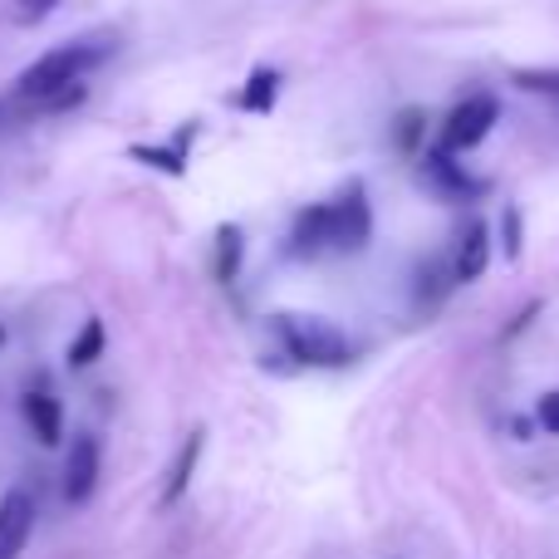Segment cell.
<instances>
[{
  "mask_svg": "<svg viewBox=\"0 0 559 559\" xmlns=\"http://www.w3.org/2000/svg\"><path fill=\"white\" fill-rule=\"evenodd\" d=\"M108 55H114V45H98V39H74V45L49 49V55H39L35 64L15 79V98L20 104H45L59 88L84 84L88 69H98Z\"/></svg>",
  "mask_w": 559,
  "mask_h": 559,
  "instance_id": "1",
  "label": "cell"
},
{
  "mask_svg": "<svg viewBox=\"0 0 559 559\" xmlns=\"http://www.w3.org/2000/svg\"><path fill=\"white\" fill-rule=\"evenodd\" d=\"M271 329H275L280 344H285V354L299 358V364H309V368L348 364V338H344V329L329 324V319H319V314H271Z\"/></svg>",
  "mask_w": 559,
  "mask_h": 559,
  "instance_id": "2",
  "label": "cell"
},
{
  "mask_svg": "<svg viewBox=\"0 0 559 559\" xmlns=\"http://www.w3.org/2000/svg\"><path fill=\"white\" fill-rule=\"evenodd\" d=\"M373 236V212H368L364 187H348L338 202H324V241L329 251H364Z\"/></svg>",
  "mask_w": 559,
  "mask_h": 559,
  "instance_id": "3",
  "label": "cell"
},
{
  "mask_svg": "<svg viewBox=\"0 0 559 559\" xmlns=\"http://www.w3.org/2000/svg\"><path fill=\"white\" fill-rule=\"evenodd\" d=\"M496 118H501V104H496L491 94L462 98V104L447 114V123H442V147L447 153H472V147L486 143V133L496 128Z\"/></svg>",
  "mask_w": 559,
  "mask_h": 559,
  "instance_id": "4",
  "label": "cell"
},
{
  "mask_svg": "<svg viewBox=\"0 0 559 559\" xmlns=\"http://www.w3.org/2000/svg\"><path fill=\"white\" fill-rule=\"evenodd\" d=\"M98 491V442L94 437H74L64 462V501L69 506H88Z\"/></svg>",
  "mask_w": 559,
  "mask_h": 559,
  "instance_id": "5",
  "label": "cell"
},
{
  "mask_svg": "<svg viewBox=\"0 0 559 559\" xmlns=\"http://www.w3.org/2000/svg\"><path fill=\"white\" fill-rule=\"evenodd\" d=\"M35 531V501L25 491H5L0 501V559H20Z\"/></svg>",
  "mask_w": 559,
  "mask_h": 559,
  "instance_id": "6",
  "label": "cell"
},
{
  "mask_svg": "<svg viewBox=\"0 0 559 559\" xmlns=\"http://www.w3.org/2000/svg\"><path fill=\"white\" fill-rule=\"evenodd\" d=\"M486 265H491V226L466 222L462 241H456V255H452V280L456 285H472V280L486 275Z\"/></svg>",
  "mask_w": 559,
  "mask_h": 559,
  "instance_id": "7",
  "label": "cell"
},
{
  "mask_svg": "<svg viewBox=\"0 0 559 559\" xmlns=\"http://www.w3.org/2000/svg\"><path fill=\"white\" fill-rule=\"evenodd\" d=\"M20 413H25L29 432H35L39 447H59V437H64V413H59V397H49L45 388H29L25 397H20Z\"/></svg>",
  "mask_w": 559,
  "mask_h": 559,
  "instance_id": "8",
  "label": "cell"
},
{
  "mask_svg": "<svg viewBox=\"0 0 559 559\" xmlns=\"http://www.w3.org/2000/svg\"><path fill=\"white\" fill-rule=\"evenodd\" d=\"M319 251H329V241H324V202L305 206V212L295 216V226H289V246H285V255H299V261H309V255H319Z\"/></svg>",
  "mask_w": 559,
  "mask_h": 559,
  "instance_id": "9",
  "label": "cell"
},
{
  "mask_svg": "<svg viewBox=\"0 0 559 559\" xmlns=\"http://www.w3.org/2000/svg\"><path fill=\"white\" fill-rule=\"evenodd\" d=\"M202 427H197L192 437H187L182 442V452H177V462H173V472H167V486H163V496H157V506H177V496L187 491V486H192V472H197V456H202Z\"/></svg>",
  "mask_w": 559,
  "mask_h": 559,
  "instance_id": "10",
  "label": "cell"
},
{
  "mask_svg": "<svg viewBox=\"0 0 559 559\" xmlns=\"http://www.w3.org/2000/svg\"><path fill=\"white\" fill-rule=\"evenodd\" d=\"M241 255H246L241 226L236 222L216 226V285H236V275H241Z\"/></svg>",
  "mask_w": 559,
  "mask_h": 559,
  "instance_id": "11",
  "label": "cell"
},
{
  "mask_svg": "<svg viewBox=\"0 0 559 559\" xmlns=\"http://www.w3.org/2000/svg\"><path fill=\"white\" fill-rule=\"evenodd\" d=\"M187 138H192V128L182 133V143H167V147H147V143H133L128 147V157L133 163H147V167H163V173H173V177H182L187 173Z\"/></svg>",
  "mask_w": 559,
  "mask_h": 559,
  "instance_id": "12",
  "label": "cell"
},
{
  "mask_svg": "<svg viewBox=\"0 0 559 559\" xmlns=\"http://www.w3.org/2000/svg\"><path fill=\"white\" fill-rule=\"evenodd\" d=\"M275 94H280V69H251V79H246V88H241L236 104H241L246 114H271Z\"/></svg>",
  "mask_w": 559,
  "mask_h": 559,
  "instance_id": "13",
  "label": "cell"
},
{
  "mask_svg": "<svg viewBox=\"0 0 559 559\" xmlns=\"http://www.w3.org/2000/svg\"><path fill=\"white\" fill-rule=\"evenodd\" d=\"M427 173H432L452 197H476V192H481V182H472V177L452 163V153H447V147H432V153H427Z\"/></svg>",
  "mask_w": 559,
  "mask_h": 559,
  "instance_id": "14",
  "label": "cell"
},
{
  "mask_svg": "<svg viewBox=\"0 0 559 559\" xmlns=\"http://www.w3.org/2000/svg\"><path fill=\"white\" fill-rule=\"evenodd\" d=\"M104 344H108V329H104V319H84V329L74 334V344H69V368H88V364H98V354H104Z\"/></svg>",
  "mask_w": 559,
  "mask_h": 559,
  "instance_id": "15",
  "label": "cell"
},
{
  "mask_svg": "<svg viewBox=\"0 0 559 559\" xmlns=\"http://www.w3.org/2000/svg\"><path fill=\"white\" fill-rule=\"evenodd\" d=\"M515 84L525 94H540V98H555L559 104V69H515Z\"/></svg>",
  "mask_w": 559,
  "mask_h": 559,
  "instance_id": "16",
  "label": "cell"
},
{
  "mask_svg": "<svg viewBox=\"0 0 559 559\" xmlns=\"http://www.w3.org/2000/svg\"><path fill=\"white\" fill-rule=\"evenodd\" d=\"M423 133H427V118L417 114V108H413V114H403V118H397V153L413 157L417 143H423Z\"/></svg>",
  "mask_w": 559,
  "mask_h": 559,
  "instance_id": "17",
  "label": "cell"
},
{
  "mask_svg": "<svg viewBox=\"0 0 559 559\" xmlns=\"http://www.w3.org/2000/svg\"><path fill=\"white\" fill-rule=\"evenodd\" d=\"M59 10V0H15V5H10V20H15V25H39V20H49Z\"/></svg>",
  "mask_w": 559,
  "mask_h": 559,
  "instance_id": "18",
  "label": "cell"
},
{
  "mask_svg": "<svg viewBox=\"0 0 559 559\" xmlns=\"http://www.w3.org/2000/svg\"><path fill=\"white\" fill-rule=\"evenodd\" d=\"M501 236H506V261H521V212L515 206H506V216H501Z\"/></svg>",
  "mask_w": 559,
  "mask_h": 559,
  "instance_id": "19",
  "label": "cell"
},
{
  "mask_svg": "<svg viewBox=\"0 0 559 559\" xmlns=\"http://www.w3.org/2000/svg\"><path fill=\"white\" fill-rule=\"evenodd\" d=\"M535 427H540V432H550V437H559V388L535 403Z\"/></svg>",
  "mask_w": 559,
  "mask_h": 559,
  "instance_id": "20",
  "label": "cell"
},
{
  "mask_svg": "<svg viewBox=\"0 0 559 559\" xmlns=\"http://www.w3.org/2000/svg\"><path fill=\"white\" fill-rule=\"evenodd\" d=\"M511 432L521 437V442H531V437H535V417H515V423H511Z\"/></svg>",
  "mask_w": 559,
  "mask_h": 559,
  "instance_id": "21",
  "label": "cell"
},
{
  "mask_svg": "<svg viewBox=\"0 0 559 559\" xmlns=\"http://www.w3.org/2000/svg\"><path fill=\"white\" fill-rule=\"evenodd\" d=\"M0 348H5V324H0Z\"/></svg>",
  "mask_w": 559,
  "mask_h": 559,
  "instance_id": "22",
  "label": "cell"
}]
</instances>
